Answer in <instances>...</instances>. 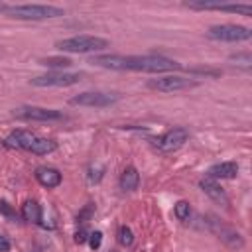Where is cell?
Listing matches in <instances>:
<instances>
[{
    "instance_id": "6da1fadb",
    "label": "cell",
    "mask_w": 252,
    "mask_h": 252,
    "mask_svg": "<svg viewBox=\"0 0 252 252\" xmlns=\"http://www.w3.org/2000/svg\"><path fill=\"white\" fill-rule=\"evenodd\" d=\"M91 63L112 71H144V73H166L181 69V65L164 55H95Z\"/></svg>"
},
{
    "instance_id": "7a4b0ae2",
    "label": "cell",
    "mask_w": 252,
    "mask_h": 252,
    "mask_svg": "<svg viewBox=\"0 0 252 252\" xmlns=\"http://www.w3.org/2000/svg\"><path fill=\"white\" fill-rule=\"evenodd\" d=\"M6 148H18V150H30L38 156H48L51 152L57 150V144L53 140L48 138H40L28 130H14L6 140H4Z\"/></svg>"
},
{
    "instance_id": "3957f363",
    "label": "cell",
    "mask_w": 252,
    "mask_h": 252,
    "mask_svg": "<svg viewBox=\"0 0 252 252\" xmlns=\"http://www.w3.org/2000/svg\"><path fill=\"white\" fill-rule=\"evenodd\" d=\"M6 16L14 20H30V22H40V20H51L63 16V8L59 6H50V4H22V6H6Z\"/></svg>"
},
{
    "instance_id": "277c9868",
    "label": "cell",
    "mask_w": 252,
    "mask_h": 252,
    "mask_svg": "<svg viewBox=\"0 0 252 252\" xmlns=\"http://www.w3.org/2000/svg\"><path fill=\"white\" fill-rule=\"evenodd\" d=\"M55 48L67 53H91V51H101L108 48V40L97 38V36H73L67 40H59Z\"/></svg>"
},
{
    "instance_id": "5b68a950",
    "label": "cell",
    "mask_w": 252,
    "mask_h": 252,
    "mask_svg": "<svg viewBox=\"0 0 252 252\" xmlns=\"http://www.w3.org/2000/svg\"><path fill=\"white\" fill-rule=\"evenodd\" d=\"M120 95L118 93H102V91H87L79 93L69 99V104L73 106H93V108H106L118 102Z\"/></svg>"
},
{
    "instance_id": "8992f818",
    "label": "cell",
    "mask_w": 252,
    "mask_h": 252,
    "mask_svg": "<svg viewBox=\"0 0 252 252\" xmlns=\"http://www.w3.org/2000/svg\"><path fill=\"white\" fill-rule=\"evenodd\" d=\"M207 38L217 40V42H248L252 38V32L244 26H236V24H221V26H211L207 30Z\"/></svg>"
},
{
    "instance_id": "52a82bcc",
    "label": "cell",
    "mask_w": 252,
    "mask_h": 252,
    "mask_svg": "<svg viewBox=\"0 0 252 252\" xmlns=\"http://www.w3.org/2000/svg\"><path fill=\"white\" fill-rule=\"evenodd\" d=\"M148 87L152 91H158V93H177V91H187V89L197 87V81L195 79H185V77H179V75H166V77L150 79Z\"/></svg>"
},
{
    "instance_id": "ba28073f",
    "label": "cell",
    "mask_w": 252,
    "mask_h": 252,
    "mask_svg": "<svg viewBox=\"0 0 252 252\" xmlns=\"http://www.w3.org/2000/svg\"><path fill=\"white\" fill-rule=\"evenodd\" d=\"M209 228H211V232L217 236V238H221L227 246H230V248H242L244 246V238H242V234L236 230V228H232L230 225H227V223H223L219 217H215V215H209Z\"/></svg>"
},
{
    "instance_id": "9c48e42d",
    "label": "cell",
    "mask_w": 252,
    "mask_h": 252,
    "mask_svg": "<svg viewBox=\"0 0 252 252\" xmlns=\"http://www.w3.org/2000/svg\"><path fill=\"white\" fill-rule=\"evenodd\" d=\"M81 81L79 73H63V71H51L40 77L30 79V85L34 87H71Z\"/></svg>"
},
{
    "instance_id": "30bf717a",
    "label": "cell",
    "mask_w": 252,
    "mask_h": 252,
    "mask_svg": "<svg viewBox=\"0 0 252 252\" xmlns=\"http://www.w3.org/2000/svg\"><path fill=\"white\" fill-rule=\"evenodd\" d=\"M20 120H36V122H51V120H61L63 112L53 110V108H44V106H18L12 112Z\"/></svg>"
},
{
    "instance_id": "8fae6325",
    "label": "cell",
    "mask_w": 252,
    "mask_h": 252,
    "mask_svg": "<svg viewBox=\"0 0 252 252\" xmlns=\"http://www.w3.org/2000/svg\"><path fill=\"white\" fill-rule=\"evenodd\" d=\"M187 140H189V130L183 128V126H177V128L168 130L158 140V148L164 150V152H174V150H179Z\"/></svg>"
},
{
    "instance_id": "7c38bea8",
    "label": "cell",
    "mask_w": 252,
    "mask_h": 252,
    "mask_svg": "<svg viewBox=\"0 0 252 252\" xmlns=\"http://www.w3.org/2000/svg\"><path fill=\"white\" fill-rule=\"evenodd\" d=\"M238 176V164L236 162H221L209 168L207 177L211 179H234Z\"/></svg>"
},
{
    "instance_id": "4fadbf2b",
    "label": "cell",
    "mask_w": 252,
    "mask_h": 252,
    "mask_svg": "<svg viewBox=\"0 0 252 252\" xmlns=\"http://www.w3.org/2000/svg\"><path fill=\"white\" fill-rule=\"evenodd\" d=\"M199 187L213 199V201H217V203H221V205H228L230 201H228V197H227V193H225V189L217 183V179H211V177H203L201 181H199Z\"/></svg>"
},
{
    "instance_id": "5bb4252c",
    "label": "cell",
    "mask_w": 252,
    "mask_h": 252,
    "mask_svg": "<svg viewBox=\"0 0 252 252\" xmlns=\"http://www.w3.org/2000/svg\"><path fill=\"white\" fill-rule=\"evenodd\" d=\"M36 179L40 181V185L48 187V189H53V187H59L61 183V174L59 170L55 168H48V166H42L36 170Z\"/></svg>"
},
{
    "instance_id": "9a60e30c",
    "label": "cell",
    "mask_w": 252,
    "mask_h": 252,
    "mask_svg": "<svg viewBox=\"0 0 252 252\" xmlns=\"http://www.w3.org/2000/svg\"><path fill=\"white\" fill-rule=\"evenodd\" d=\"M140 183V176H138V170L136 168H126L120 176V187L124 191H134Z\"/></svg>"
},
{
    "instance_id": "2e32d148",
    "label": "cell",
    "mask_w": 252,
    "mask_h": 252,
    "mask_svg": "<svg viewBox=\"0 0 252 252\" xmlns=\"http://www.w3.org/2000/svg\"><path fill=\"white\" fill-rule=\"evenodd\" d=\"M22 217L24 221L28 223H36V225H42V207L36 203V201H26L22 205Z\"/></svg>"
},
{
    "instance_id": "e0dca14e",
    "label": "cell",
    "mask_w": 252,
    "mask_h": 252,
    "mask_svg": "<svg viewBox=\"0 0 252 252\" xmlns=\"http://www.w3.org/2000/svg\"><path fill=\"white\" fill-rule=\"evenodd\" d=\"M221 10L223 12H230V14H240V16H252V6L250 4H228V2H223Z\"/></svg>"
},
{
    "instance_id": "ac0fdd59",
    "label": "cell",
    "mask_w": 252,
    "mask_h": 252,
    "mask_svg": "<svg viewBox=\"0 0 252 252\" xmlns=\"http://www.w3.org/2000/svg\"><path fill=\"white\" fill-rule=\"evenodd\" d=\"M42 65H46V67H53V69H63V67H71V59H67V57H46V59H42L40 61Z\"/></svg>"
},
{
    "instance_id": "d6986e66",
    "label": "cell",
    "mask_w": 252,
    "mask_h": 252,
    "mask_svg": "<svg viewBox=\"0 0 252 252\" xmlns=\"http://www.w3.org/2000/svg\"><path fill=\"white\" fill-rule=\"evenodd\" d=\"M174 215L179 219V221H187L189 215H191V207L187 201H177L176 207H174Z\"/></svg>"
},
{
    "instance_id": "ffe728a7",
    "label": "cell",
    "mask_w": 252,
    "mask_h": 252,
    "mask_svg": "<svg viewBox=\"0 0 252 252\" xmlns=\"http://www.w3.org/2000/svg\"><path fill=\"white\" fill-rule=\"evenodd\" d=\"M118 242L122 246H130L134 242V234H132V230L128 227H120L118 228Z\"/></svg>"
},
{
    "instance_id": "44dd1931",
    "label": "cell",
    "mask_w": 252,
    "mask_h": 252,
    "mask_svg": "<svg viewBox=\"0 0 252 252\" xmlns=\"http://www.w3.org/2000/svg\"><path fill=\"white\" fill-rule=\"evenodd\" d=\"M230 61H236V65H242V67H246V69H250V65H252L250 53H236V55H230Z\"/></svg>"
},
{
    "instance_id": "7402d4cb",
    "label": "cell",
    "mask_w": 252,
    "mask_h": 252,
    "mask_svg": "<svg viewBox=\"0 0 252 252\" xmlns=\"http://www.w3.org/2000/svg\"><path fill=\"white\" fill-rule=\"evenodd\" d=\"M101 244H102V232H101V230L91 232V234H89V246H91L93 250H99Z\"/></svg>"
},
{
    "instance_id": "603a6c76",
    "label": "cell",
    "mask_w": 252,
    "mask_h": 252,
    "mask_svg": "<svg viewBox=\"0 0 252 252\" xmlns=\"http://www.w3.org/2000/svg\"><path fill=\"white\" fill-rule=\"evenodd\" d=\"M87 234H89V232H87L85 228L77 230V232H75V242H77V244H83V242H87V240H89V236H87Z\"/></svg>"
},
{
    "instance_id": "cb8c5ba5",
    "label": "cell",
    "mask_w": 252,
    "mask_h": 252,
    "mask_svg": "<svg viewBox=\"0 0 252 252\" xmlns=\"http://www.w3.org/2000/svg\"><path fill=\"white\" fill-rule=\"evenodd\" d=\"M10 250V240L0 232V252H8Z\"/></svg>"
},
{
    "instance_id": "d4e9b609",
    "label": "cell",
    "mask_w": 252,
    "mask_h": 252,
    "mask_svg": "<svg viewBox=\"0 0 252 252\" xmlns=\"http://www.w3.org/2000/svg\"><path fill=\"white\" fill-rule=\"evenodd\" d=\"M0 211H2L6 217H14V213H12V209H10V205L6 201H0Z\"/></svg>"
},
{
    "instance_id": "484cf974",
    "label": "cell",
    "mask_w": 252,
    "mask_h": 252,
    "mask_svg": "<svg viewBox=\"0 0 252 252\" xmlns=\"http://www.w3.org/2000/svg\"><path fill=\"white\" fill-rule=\"evenodd\" d=\"M6 10V4H2V2H0V12H4Z\"/></svg>"
}]
</instances>
